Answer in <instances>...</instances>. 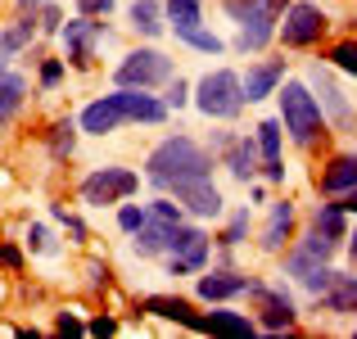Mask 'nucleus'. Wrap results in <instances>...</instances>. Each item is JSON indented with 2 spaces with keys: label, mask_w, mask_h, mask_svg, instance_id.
Masks as SVG:
<instances>
[{
  "label": "nucleus",
  "mask_w": 357,
  "mask_h": 339,
  "mask_svg": "<svg viewBox=\"0 0 357 339\" xmlns=\"http://www.w3.org/2000/svg\"><path fill=\"white\" fill-rule=\"evenodd\" d=\"M163 118H167V100L145 96V86H118L114 96L82 109V131L109 136V131L127 127V122H163Z\"/></svg>",
  "instance_id": "nucleus-1"
},
{
  "label": "nucleus",
  "mask_w": 357,
  "mask_h": 339,
  "mask_svg": "<svg viewBox=\"0 0 357 339\" xmlns=\"http://www.w3.org/2000/svg\"><path fill=\"white\" fill-rule=\"evenodd\" d=\"M145 176L158 186V190H176L181 181H199V176H213V154L199 149L190 136H167L163 145L149 154Z\"/></svg>",
  "instance_id": "nucleus-2"
},
{
  "label": "nucleus",
  "mask_w": 357,
  "mask_h": 339,
  "mask_svg": "<svg viewBox=\"0 0 357 339\" xmlns=\"http://www.w3.org/2000/svg\"><path fill=\"white\" fill-rule=\"evenodd\" d=\"M294 5V0H222L231 18L240 23V36H236V50L240 54H258L262 45L276 36L280 27V14Z\"/></svg>",
  "instance_id": "nucleus-3"
},
{
  "label": "nucleus",
  "mask_w": 357,
  "mask_h": 339,
  "mask_svg": "<svg viewBox=\"0 0 357 339\" xmlns=\"http://www.w3.org/2000/svg\"><path fill=\"white\" fill-rule=\"evenodd\" d=\"M276 96H280V127L294 136V145H317L326 136V113L317 105L312 86L285 82V91H276Z\"/></svg>",
  "instance_id": "nucleus-4"
},
{
  "label": "nucleus",
  "mask_w": 357,
  "mask_h": 339,
  "mask_svg": "<svg viewBox=\"0 0 357 339\" xmlns=\"http://www.w3.org/2000/svg\"><path fill=\"white\" fill-rule=\"evenodd\" d=\"M195 105L204 118H236L244 109V77L231 68H218L195 86Z\"/></svg>",
  "instance_id": "nucleus-5"
},
{
  "label": "nucleus",
  "mask_w": 357,
  "mask_h": 339,
  "mask_svg": "<svg viewBox=\"0 0 357 339\" xmlns=\"http://www.w3.org/2000/svg\"><path fill=\"white\" fill-rule=\"evenodd\" d=\"M285 23L276 27V36L289 45V50H303V45H317L326 36V27H331V18L321 14V5H312V0H294V5L285 9Z\"/></svg>",
  "instance_id": "nucleus-6"
},
{
  "label": "nucleus",
  "mask_w": 357,
  "mask_h": 339,
  "mask_svg": "<svg viewBox=\"0 0 357 339\" xmlns=\"http://www.w3.org/2000/svg\"><path fill=\"white\" fill-rule=\"evenodd\" d=\"M140 186V176L131 172V167H96V172L82 181V199L96 204V209H105V204H122L131 199Z\"/></svg>",
  "instance_id": "nucleus-7"
},
{
  "label": "nucleus",
  "mask_w": 357,
  "mask_h": 339,
  "mask_svg": "<svg viewBox=\"0 0 357 339\" xmlns=\"http://www.w3.org/2000/svg\"><path fill=\"white\" fill-rule=\"evenodd\" d=\"M167 77H172V59H167L163 50H131L114 73L118 86H145V91L158 86V82H167Z\"/></svg>",
  "instance_id": "nucleus-8"
},
{
  "label": "nucleus",
  "mask_w": 357,
  "mask_h": 339,
  "mask_svg": "<svg viewBox=\"0 0 357 339\" xmlns=\"http://www.w3.org/2000/svg\"><path fill=\"white\" fill-rule=\"evenodd\" d=\"M167 253H172V276H185V271H199L208 262V235L199 226L176 222L167 231Z\"/></svg>",
  "instance_id": "nucleus-9"
},
{
  "label": "nucleus",
  "mask_w": 357,
  "mask_h": 339,
  "mask_svg": "<svg viewBox=\"0 0 357 339\" xmlns=\"http://www.w3.org/2000/svg\"><path fill=\"white\" fill-rule=\"evenodd\" d=\"M59 36H63V50H68L73 68H91V63H96V41L105 36V23H96L91 14H82V18H73V23H63Z\"/></svg>",
  "instance_id": "nucleus-10"
},
{
  "label": "nucleus",
  "mask_w": 357,
  "mask_h": 339,
  "mask_svg": "<svg viewBox=\"0 0 357 339\" xmlns=\"http://www.w3.org/2000/svg\"><path fill=\"white\" fill-rule=\"evenodd\" d=\"M253 299H258V331H271V335H280V331H294V299L285 294V289H267V285H253L249 289Z\"/></svg>",
  "instance_id": "nucleus-11"
},
{
  "label": "nucleus",
  "mask_w": 357,
  "mask_h": 339,
  "mask_svg": "<svg viewBox=\"0 0 357 339\" xmlns=\"http://www.w3.org/2000/svg\"><path fill=\"white\" fill-rule=\"evenodd\" d=\"M335 253V240H326L321 231H312V235H303V240L289 249V258H285V267H289V276H312L317 267H326V258Z\"/></svg>",
  "instance_id": "nucleus-12"
},
{
  "label": "nucleus",
  "mask_w": 357,
  "mask_h": 339,
  "mask_svg": "<svg viewBox=\"0 0 357 339\" xmlns=\"http://www.w3.org/2000/svg\"><path fill=\"white\" fill-rule=\"evenodd\" d=\"M280 82H285V59H262V63H253V68L244 73V100H249V105H258V100L276 96Z\"/></svg>",
  "instance_id": "nucleus-13"
},
{
  "label": "nucleus",
  "mask_w": 357,
  "mask_h": 339,
  "mask_svg": "<svg viewBox=\"0 0 357 339\" xmlns=\"http://www.w3.org/2000/svg\"><path fill=\"white\" fill-rule=\"evenodd\" d=\"M176 199H181V209L199 213V218H218V213H222V190L213 186V176L181 181V186H176Z\"/></svg>",
  "instance_id": "nucleus-14"
},
{
  "label": "nucleus",
  "mask_w": 357,
  "mask_h": 339,
  "mask_svg": "<svg viewBox=\"0 0 357 339\" xmlns=\"http://www.w3.org/2000/svg\"><path fill=\"white\" fill-rule=\"evenodd\" d=\"M258 154H262V172H267V181H285V163H280V122L267 118L258 122Z\"/></svg>",
  "instance_id": "nucleus-15"
},
{
  "label": "nucleus",
  "mask_w": 357,
  "mask_h": 339,
  "mask_svg": "<svg viewBox=\"0 0 357 339\" xmlns=\"http://www.w3.org/2000/svg\"><path fill=\"white\" fill-rule=\"evenodd\" d=\"M258 280L249 276H236V271H208V276H199V299H208V303H227V299L244 294V289H253Z\"/></svg>",
  "instance_id": "nucleus-16"
},
{
  "label": "nucleus",
  "mask_w": 357,
  "mask_h": 339,
  "mask_svg": "<svg viewBox=\"0 0 357 339\" xmlns=\"http://www.w3.org/2000/svg\"><path fill=\"white\" fill-rule=\"evenodd\" d=\"M145 312L149 317H163V322H181V326H190V331H204V317L195 312V303H185V299L154 294V299H145Z\"/></svg>",
  "instance_id": "nucleus-17"
},
{
  "label": "nucleus",
  "mask_w": 357,
  "mask_h": 339,
  "mask_svg": "<svg viewBox=\"0 0 357 339\" xmlns=\"http://www.w3.org/2000/svg\"><path fill=\"white\" fill-rule=\"evenodd\" d=\"M357 190V154H335L321 172V195H349Z\"/></svg>",
  "instance_id": "nucleus-18"
},
{
  "label": "nucleus",
  "mask_w": 357,
  "mask_h": 339,
  "mask_svg": "<svg viewBox=\"0 0 357 339\" xmlns=\"http://www.w3.org/2000/svg\"><path fill=\"white\" fill-rule=\"evenodd\" d=\"M258 136H227V167L240 176V181H249L253 172H258Z\"/></svg>",
  "instance_id": "nucleus-19"
},
{
  "label": "nucleus",
  "mask_w": 357,
  "mask_h": 339,
  "mask_svg": "<svg viewBox=\"0 0 357 339\" xmlns=\"http://www.w3.org/2000/svg\"><path fill=\"white\" fill-rule=\"evenodd\" d=\"M289 231H294V204L280 199L276 209H271L267 226H262V249H267V253H280V249H285V240H289Z\"/></svg>",
  "instance_id": "nucleus-20"
},
{
  "label": "nucleus",
  "mask_w": 357,
  "mask_h": 339,
  "mask_svg": "<svg viewBox=\"0 0 357 339\" xmlns=\"http://www.w3.org/2000/svg\"><path fill=\"white\" fill-rule=\"evenodd\" d=\"M307 86H312V91H321V100H326V109L335 113V122H340V127H349V122H353V109H349V100L340 96V86H335V77H331V73L312 68V77H307Z\"/></svg>",
  "instance_id": "nucleus-21"
},
{
  "label": "nucleus",
  "mask_w": 357,
  "mask_h": 339,
  "mask_svg": "<svg viewBox=\"0 0 357 339\" xmlns=\"http://www.w3.org/2000/svg\"><path fill=\"white\" fill-rule=\"evenodd\" d=\"M167 231H172L167 222L149 218L145 226H140V231H131V249H136L140 258H154V253H163V249H167Z\"/></svg>",
  "instance_id": "nucleus-22"
},
{
  "label": "nucleus",
  "mask_w": 357,
  "mask_h": 339,
  "mask_svg": "<svg viewBox=\"0 0 357 339\" xmlns=\"http://www.w3.org/2000/svg\"><path fill=\"white\" fill-rule=\"evenodd\" d=\"M312 231H321L326 240H349V218H344V204H317L312 213Z\"/></svg>",
  "instance_id": "nucleus-23"
},
{
  "label": "nucleus",
  "mask_w": 357,
  "mask_h": 339,
  "mask_svg": "<svg viewBox=\"0 0 357 339\" xmlns=\"http://www.w3.org/2000/svg\"><path fill=\"white\" fill-rule=\"evenodd\" d=\"M23 96H27V82L18 77V73L5 68V73H0V127H5V122L23 109Z\"/></svg>",
  "instance_id": "nucleus-24"
},
{
  "label": "nucleus",
  "mask_w": 357,
  "mask_h": 339,
  "mask_svg": "<svg viewBox=\"0 0 357 339\" xmlns=\"http://www.w3.org/2000/svg\"><path fill=\"white\" fill-rule=\"evenodd\" d=\"M326 312H357V276H335V285L321 294Z\"/></svg>",
  "instance_id": "nucleus-25"
},
{
  "label": "nucleus",
  "mask_w": 357,
  "mask_h": 339,
  "mask_svg": "<svg viewBox=\"0 0 357 339\" xmlns=\"http://www.w3.org/2000/svg\"><path fill=\"white\" fill-rule=\"evenodd\" d=\"M204 331H222V335H244V339H249L253 331H258V322L231 312V308H213V312L204 317Z\"/></svg>",
  "instance_id": "nucleus-26"
},
{
  "label": "nucleus",
  "mask_w": 357,
  "mask_h": 339,
  "mask_svg": "<svg viewBox=\"0 0 357 339\" xmlns=\"http://www.w3.org/2000/svg\"><path fill=\"white\" fill-rule=\"evenodd\" d=\"M163 14H167V5H158V0H136L131 5V27L140 36H158L163 32Z\"/></svg>",
  "instance_id": "nucleus-27"
},
{
  "label": "nucleus",
  "mask_w": 357,
  "mask_h": 339,
  "mask_svg": "<svg viewBox=\"0 0 357 339\" xmlns=\"http://www.w3.org/2000/svg\"><path fill=\"white\" fill-rule=\"evenodd\" d=\"M167 5V18H172V32H190V27L204 23V0H163Z\"/></svg>",
  "instance_id": "nucleus-28"
},
{
  "label": "nucleus",
  "mask_w": 357,
  "mask_h": 339,
  "mask_svg": "<svg viewBox=\"0 0 357 339\" xmlns=\"http://www.w3.org/2000/svg\"><path fill=\"white\" fill-rule=\"evenodd\" d=\"M176 41L195 45V50H204V54H218V50H222V36H213V32H208L204 23H199V27H190V32H181Z\"/></svg>",
  "instance_id": "nucleus-29"
},
{
  "label": "nucleus",
  "mask_w": 357,
  "mask_h": 339,
  "mask_svg": "<svg viewBox=\"0 0 357 339\" xmlns=\"http://www.w3.org/2000/svg\"><path fill=\"white\" fill-rule=\"evenodd\" d=\"M73 122H54L50 127V149H54V158H68L73 154V145H77V136H73Z\"/></svg>",
  "instance_id": "nucleus-30"
},
{
  "label": "nucleus",
  "mask_w": 357,
  "mask_h": 339,
  "mask_svg": "<svg viewBox=\"0 0 357 339\" xmlns=\"http://www.w3.org/2000/svg\"><path fill=\"white\" fill-rule=\"evenodd\" d=\"M331 63H335L340 73H353V77H357V41H340V45L331 50Z\"/></svg>",
  "instance_id": "nucleus-31"
},
{
  "label": "nucleus",
  "mask_w": 357,
  "mask_h": 339,
  "mask_svg": "<svg viewBox=\"0 0 357 339\" xmlns=\"http://www.w3.org/2000/svg\"><path fill=\"white\" fill-rule=\"evenodd\" d=\"M145 222H149V209H140V204H122V209H118V226H122V231H140Z\"/></svg>",
  "instance_id": "nucleus-32"
},
{
  "label": "nucleus",
  "mask_w": 357,
  "mask_h": 339,
  "mask_svg": "<svg viewBox=\"0 0 357 339\" xmlns=\"http://www.w3.org/2000/svg\"><path fill=\"white\" fill-rule=\"evenodd\" d=\"M149 218H158V222H167V226H176V222H181V199H154V204H149Z\"/></svg>",
  "instance_id": "nucleus-33"
},
{
  "label": "nucleus",
  "mask_w": 357,
  "mask_h": 339,
  "mask_svg": "<svg viewBox=\"0 0 357 339\" xmlns=\"http://www.w3.org/2000/svg\"><path fill=\"white\" fill-rule=\"evenodd\" d=\"M244 235H249V209H240L236 218H231V226H227V235H222V244H227V249H231V244H240Z\"/></svg>",
  "instance_id": "nucleus-34"
},
{
  "label": "nucleus",
  "mask_w": 357,
  "mask_h": 339,
  "mask_svg": "<svg viewBox=\"0 0 357 339\" xmlns=\"http://www.w3.org/2000/svg\"><path fill=\"white\" fill-rule=\"evenodd\" d=\"M335 276H340V271H331V267H317V271H312V276H303V285H307V289H312V294H317V299H321V294H326V289H331V285H335Z\"/></svg>",
  "instance_id": "nucleus-35"
},
{
  "label": "nucleus",
  "mask_w": 357,
  "mask_h": 339,
  "mask_svg": "<svg viewBox=\"0 0 357 339\" xmlns=\"http://www.w3.org/2000/svg\"><path fill=\"white\" fill-rule=\"evenodd\" d=\"M59 82H63V59H45V63H41V86L54 91Z\"/></svg>",
  "instance_id": "nucleus-36"
},
{
  "label": "nucleus",
  "mask_w": 357,
  "mask_h": 339,
  "mask_svg": "<svg viewBox=\"0 0 357 339\" xmlns=\"http://www.w3.org/2000/svg\"><path fill=\"white\" fill-rule=\"evenodd\" d=\"M77 14H91V18H109L114 14V0H73Z\"/></svg>",
  "instance_id": "nucleus-37"
},
{
  "label": "nucleus",
  "mask_w": 357,
  "mask_h": 339,
  "mask_svg": "<svg viewBox=\"0 0 357 339\" xmlns=\"http://www.w3.org/2000/svg\"><path fill=\"white\" fill-rule=\"evenodd\" d=\"M27 244H32L36 253H54V240H50L45 226H27Z\"/></svg>",
  "instance_id": "nucleus-38"
},
{
  "label": "nucleus",
  "mask_w": 357,
  "mask_h": 339,
  "mask_svg": "<svg viewBox=\"0 0 357 339\" xmlns=\"http://www.w3.org/2000/svg\"><path fill=\"white\" fill-rule=\"evenodd\" d=\"M36 23H41V32H59V9L41 5V9H36Z\"/></svg>",
  "instance_id": "nucleus-39"
},
{
  "label": "nucleus",
  "mask_w": 357,
  "mask_h": 339,
  "mask_svg": "<svg viewBox=\"0 0 357 339\" xmlns=\"http://www.w3.org/2000/svg\"><path fill=\"white\" fill-rule=\"evenodd\" d=\"M185 96H190V86H185L181 77L167 82V109H181V105H185Z\"/></svg>",
  "instance_id": "nucleus-40"
},
{
  "label": "nucleus",
  "mask_w": 357,
  "mask_h": 339,
  "mask_svg": "<svg viewBox=\"0 0 357 339\" xmlns=\"http://www.w3.org/2000/svg\"><path fill=\"white\" fill-rule=\"evenodd\" d=\"M54 218H59L63 226H68V235H73V240H77V244H82V240H86V226H82L77 218H68V213H63V209H54Z\"/></svg>",
  "instance_id": "nucleus-41"
},
{
  "label": "nucleus",
  "mask_w": 357,
  "mask_h": 339,
  "mask_svg": "<svg viewBox=\"0 0 357 339\" xmlns=\"http://www.w3.org/2000/svg\"><path fill=\"white\" fill-rule=\"evenodd\" d=\"M86 276H91V285H109V271H105V262H86Z\"/></svg>",
  "instance_id": "nucleus-42"
},
{
  "label": "nucleus",
  "mask_w": 357,
  "mask_h": 339,
  "mask_svg": "<svg viewBox=\"0 0 357 339\" xmlns=\"http://www.w3.org/2000/svg\"><path fill=\"white\" fill-rule=\"evenodd\" d=\"M0 262H5L9 271H18V262H23V258H18V249H14V244H0Z\"/></svg>",
  "instance_id": "nucleus-43"
},
{
  "label": "nucleus",
  "mask_w": 357,
  "mask_h": 339,
  "mask_svg": "<svg viewBox=\"0 0 357 339\" xmlns=\"http://www.w3.org/2000/svg\"><path fill=\"white\" fill-rule=\"evenodd\" d=\"M86 331H91V335H114V331H118V322H114V317H100V322H91V326H86Z\"/></svg>",
  "instance_id": "nucleus-44"
},
{
  "label": "nucleus",
  "mask_w": 357,
  "mask_h": 339,
  "mask_svg": "<svg viewBox=\"0 0 357 339\" xmlns=\"http://www.w3.org/2000/svg\"><path fill=\"white\" fill-rule=\"evenodd\" d=\"M54 326H59L63 335H68V331H82V322H77V317H68V312H63V317H59V322H54Z\"/></svg>",
  "instance_id": "nucleus-45"
},
{
  "label": "nucleus",
  "mask_w": 357,
  "mask_h": 339,
  "mask_svg": "<svg viewBox=\"0 0 357 339\" xmlns=\"http://www.w3.org/2000/svg\"><path fill=\"white\" fill-rule=\"evenodd\" d=\"M9 54H14V45H9V41H5V36H0V73H5V68H9Z\"/></svg>",
  "instance_id": "nucleus-46"
},
{
  "label": "nucleus",
  "mask_w": 357,
  "mask_h": 339,
  "mask_svg": "<svg viewBox=\"0 0 357 339\" xmlns=\"http://www.w3.org/2000/svg\"><path fill=\"white\" fill-rule=\"evenodd\" d=\"M340 204H344V213H357V190H349V195H340Z\"/></svg>",
  "instance_id": "nucleus-47"
},
{
  "label": "nucleus",
  "mask_w": 357,
  "mask_h": 339,
  "mask_svg": "<svg viewBox=\"0 0 357 339\" xmlns=\"http://www.w3.org/2000/svg\"><path fill=\"white\" fill-rule=\"evenodd\" d=\"M18 5H23V9H32V14H36V9H41L45 0H18Z\"/></svg>",
  "instance_id": "nucleus-48"
},
{
  "label": "nucleus",
  "mask_w": 357,
  "mask_h": 339,
  "mask_svg": "<svg viewBox=\"0 0 357 339\" xmlns=\"http://www.w3.org/2000/svg\"><path fill=\"white\" fill-rule=\"evenodd\" d=\"M349 240H353V244H349V253H353V262H357V235H349Z\"/></svg>",
  "instance_id": "nucleus-49"
}]
</instances>
